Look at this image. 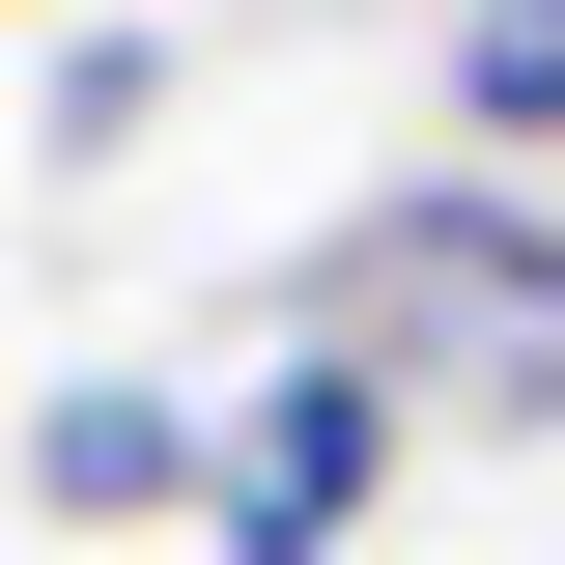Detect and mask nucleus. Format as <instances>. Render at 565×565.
<instances>
[{"mask_svg": "<svg viewBox=\"0 0 565 565\" xmlns=\"http://www.w3.org/2000/svg\"><path fill=\"white\" fill-rule=\"evenodd\" d=\"M282 340L367 367L396 424H565V199L537 170H424V199L282 255Z\"/></svg>", "mask_w": 565, "mask_h": 565, "instance_id": "obj_1", "label": "nucleus"}, {"mask_svg": "<svg viewBox=\"0 0 565 565\" xmlns=\"http://www.w3.org/2000/svg\"><path fill=\"white\" fill-rule=\"evenodd\" d=\"M396 452H424V424L367 396V367H311V340H282L255 396H226V481H199V537H226V565H340L367 509H396Z\"/></svg>", "mask_w": 565, "mask_h": 565, "instance_id": "obj_2", "label": "nucleus"}, {"mask_svg": "<svg viewBox=\"0 0 565 565\" xmlns=\"http://www.w3.org/2000/svg\"><path fill=\"white\" fill-rule=\"evenodd\" d=\"M226 481V396H170V367H85V396H29V509L57 537H141V509Z\"/></svg>", "mask_w": 565, "mask_h": 565, "instance_id": "obj_3", "label": "nucleus"}, {"mask_svg": "<svg viewBox=\"0 0 565 565\" xmlns=\"http://www.w3.org/2000/svg\"><path fill=\"white\" fill-rule=\"evenodd\" d=\"M452 114L481 170H565V0H452Z\"/></svg>", "mask_w": 565, "mask_h": 565, "instance_id": "obj_4", "label": "nucleus"}]
</instances>
